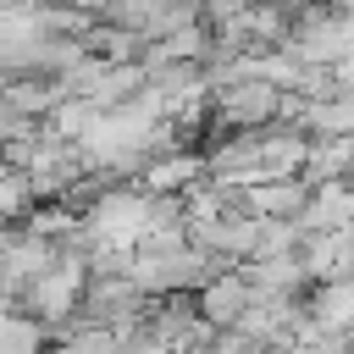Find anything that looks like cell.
I'll list each match as a JSON object with an SVG mask.
<instances>
[{
    "label": "cell",
    "mask_w": 354,
    "mask_h": 354,
    "mask_svg": "<svg viewBox=\"0 0 354 354\" xmlns=\"http://www.w3.org/2000/svg\"><path fill=\"white\" fill-rule=\"evenodd\" d=\"M83 288H88V254H66L61 249V260L22 288V310H33L39 321L55 326V321H66L83 304Z\"/></svg>",
    "instance_id": "6da1fadb"
},
{
    "label": "cell",
    "mask_w": 354,
    "mask_h": 354,
    "mask_svg": "<svg viewBox=\"0 0 354 354\" xmlns=\"http://www.w3.org/2000/svg\"><path fill=\"white\" fill-rule=\"evenodd\" d=\"M61 260V238H44L33 227H6L0 232V282L6 288H28L33 277H44L50 266Z\"/></svg>",
    "instance_id": "7a4b0ae2"
},
{
    "label": "cell",
    "mask_w": 354,
    "mask_h": 354,
    "mask_svg": "<svg viewBox=\"0 0 354 354\" xmlns=\"http://www.w3.org/2000/svg\"><path fill=\"white\" fill-rule=\"evenodd\" d=\"M293 127H304L310 138H343V133H354V88H332V94H299Z\"/></svg>",
    "instance_id": "3957f363"
},
{
    "label": "cell",
    "mask_w": 354,
    "mask_h": 354,
    "mask_svg": "<svg viewBox=\"0 0 354 354\" xmlns=\"http://www.w3.org/2000/svg\"><path fill=\"white\" fill-rule=\"evenodd\" d=\"M310 188L315 183L299 177V171H288V177H254V183H243V205L254 216H304Z\"/></svg>",
    "instance_id": "277c9868"
},
{
    "label": "cell",
    "mask_w": 354,
    "mask_h": 354,
    "mask_svg": "<svg viewBox=\"0 0 354 354\" xmlns=\"http://www.w3.org/2000/svg\"><path fill=\"white\" fill-rule=\"evenodd\" d=\"M249 293H254V282H249V271H238V266H227V271H216L210 282H199V288H194L199 315H205V321H216V326H232V321L243 315Z\"/></svg>",
    "instance_id": "5b68a950"
},
{
    "label": "cell",
    "mask_w": 354,
    "mask_h": 354,
    "mask_svg": "<svg viewBox=\"0 0 354 354\" xmlns=\"http://www.w3.org/2000/svg\"><path fill=\"white\" fill-rule=\"evenodd\" d=\"M348 188H354V171H348Z\"/></svg>",
    "instance_id": "8992f818"
}]
</instances>
